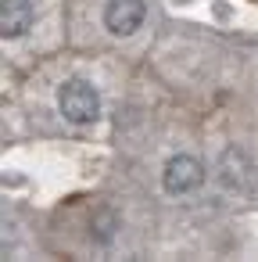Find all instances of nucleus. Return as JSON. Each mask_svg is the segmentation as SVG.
<instances>
[{"mask_svg":"<svg viewBox=\"0 0 258 262\" xmlns=\"http://www.w3.org/2000/svg\"><path fill=\"white\" fill-rule=\"evenodd\" d=\"M58 112L76 122V126H86V122H97L101 119V94L86 83V79H68L61 83L58 90Z\"/></svg>","mask_w":258,"mask_h":262,"instance_id":"f257e3e1","label":"nucleus"},{"mask_svg":"<svg viewBox=\"0 0 258 262\" xmlns=\"http://www.w3.org/2000/svg\"><path fill=\"white\" fill-rule=\"evenodd\" d=\"M201 183H204V165H201L194 155H172V158L165 162V172H161L165 194L183 198V194H194Z\"/></svg>","mask_w":258,"mask_h":262,"instance_id":"f03ea898","label":"nucleus"},{"mask_svg":"<svg viewBox=\"0 0 258 262\" xmlns=\"http://www.w3.org/2000/svg\"><path fill=\"white\" fill-rule=\"evenodd\" d=\"M144 18H147V4H144V0H108V8H104V26L115 36L136 33L144 26Z\"/></svg>","mask_w":258,"mask_h":262,"instance_id":"7ed1b4c3","label":"nucleus"},{"mask_svg":"<svg viewBox=\"0 0 258 262\" xmlns=\"http://www.w3.org/2000/svg\"><path fill=\"white\" fill-rule=\"evenodd\" d=\"M33 4L29 0H0V36L4 40H18L33 29Z\"/></svg>","mask_w":258,"mask_h":262,"instance_id":"20e7f679","label":"nucleus"}]
</instances>
